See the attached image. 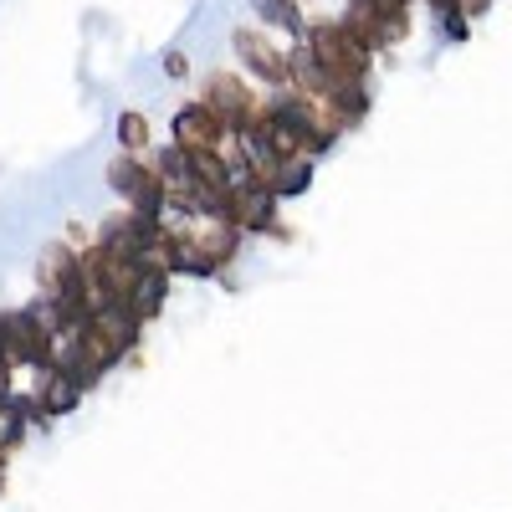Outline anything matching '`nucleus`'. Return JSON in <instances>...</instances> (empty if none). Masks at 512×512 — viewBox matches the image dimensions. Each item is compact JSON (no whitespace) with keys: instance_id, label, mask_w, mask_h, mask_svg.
Returning <instances> with one entry per match:
<instances>
[{"instance_id":"obj_1","label":"nucleus","mask_w":512,"mask_h":512,"mask_svg":"<svg viewBox=\"0 0 512 512\" xmlns=\"http://www.w3.org/2000/svg\"><path fill=\"white\" fill-rule=\"evenodd\" d=\"M123 144H128V149L144 144V118H123Z\"/></svg>"}]
</instances>
